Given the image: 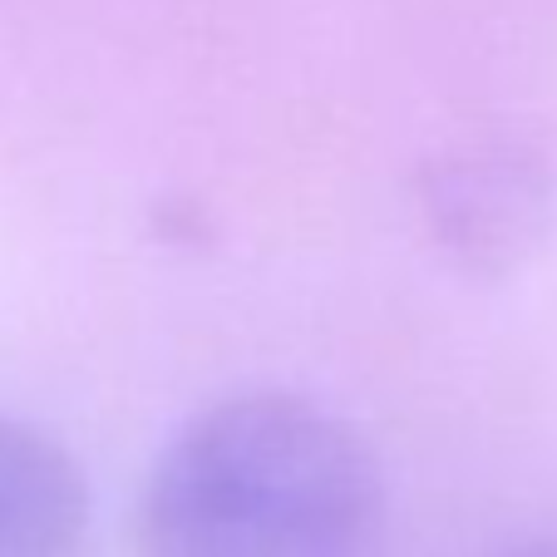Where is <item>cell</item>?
<instances>
[{
  "instance_id": "obj_3",
  "label": "cell",
  "mask_w": 557,
  "mask_h": 557,
  "mask_svg": "<svg viewBox=\"0 0 557 557\" xmlns=\"http://www.w3.org/2000/svg\"><path fill=\"white\" fill-rule=\"evenodd\" d=\"M89 484L64 444L0 414V557H79Z\"/></svg>"
},
{
  "instance_id": "obj_4",
  "label": "cell",
  "mask_w": 557,
  "mask_h": 557,
  "mask_svg": "<svg viewBox=\"0 0 557 557\" xmlns=\"http://www.w3.org/2000/svg\"><path fill=\"white\" fill-rule=\"evenodd\" d=\"M504 557H557V537H537V543H523Z\"/></svg>"
},
{
  "instance_id": "obj_2",
  "label": "cell",
  "mask_w": 557,
  "mask_h": 557,
  "mask_svg": "<svg viewBox=\"0 0 557 557\" xmlns=\"http://www.w3.org/2000/svg\"><path fill=\"white\" fill-rule=\"evenodd\" d=\"M430 237L469 276H513L543 252L557 222V178L523 138H473L420 178Z\"/></svg>"
},
{
  "instance_id": "obj_1",
  "label": "cell",
  "mask_w": 557,
  "mask_h": 557,
  "mask_svg": "<svg viewBox=\"0 0 557 557\" xmlns=\"http://www.w3.org/2000/svg\"><path fill=\"white\" fill-rule=\"evenodd\" d=\"M144 557H380L385 479L341 414L301 395H232L158 454Z\"/></svg>"
}]
</instances>
